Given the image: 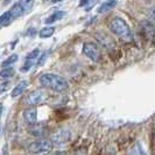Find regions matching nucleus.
I'll return each mask as SVG.
<instances>
[{"label": "nucleus", "mask_w": 155, "mask_h": 155, "mask_svg": "<svg viewBox=\"0 0 155 155\" xmlns=\"http://www.w3.org/2000/svg\"><path fill=\"white\" fill-rule=\"evenodd\" d=\"M23 119L28 125L36 123V120H38V109H36V106L31 105V107L23 111Z\"/></svg>", "instance_id": "nucleus-8"}, {"label": "nucleus", "mask_w": 155, "mask_h": 155, "mask_svg": "<svg viewBox=\"0 0 155 155\" xmlns=\"http://www.w3.org/2000/svg\"><path fill=\"white\" fill-rule=\"evenodd\" d=\"M51 149H53V142L51 140L46 139V138L35 140L31 142L27 147V150L31 154H47L51 152Z\"/></svg>", "instance_id": "nucleus-3"}, {"label": "nucleus", "mask_w": 155, "mask_h": 155, "mask_svg": "<svg viewBox=\"0 0 155 155\" xmlns=\"http://www.w3.org/2000/svg\"><path fill=\"white\" fill-rule=\"evenodd\" d=\"M28 86V82L27 81H21L18 85L12 90V92H11V96L13 97V98H15V97H19L20 94H22L23 91L26 90V87Z\"/></svg>", "instance_id": "nucleus-10"}, {"label": "nucleus", "mask_w": 155, "mask_h": 155, "mask_svg": "<svg viewBox=\"0 0 155 155\" xmlns=\"http://www.w3.org/2000/svg\"><path fill=\"white\" fill-rule=\"evenodd\" d=\"M54 33H55V27L48 26V27H43V28L39 31V36L41 39H48V38H50Z\"/></svg>", "instance_id": "nucleus-14"}, {"label": "nucleus", "mask_w": 155, "mask_h": 155, "mask_svg": "<svg viewBox=\"0 0 155 155\" xmlns=\"http://www.w3.org/2000/svg\"><path fill=\"white\" fill-rule=\"evenodd\" d=\"M35 61L36 60H31V58H26V62H25V64H23L22 67H21V72H27L28 70L31 69V67L35 64Z\"/></svg>", "instance_id": "nucleus-20"}, {"label": "nucleus", "mask_w": 155, "mask_h": 155, "mask_svg": "<svg viewBox=\"0 0 155 155\" xmlns=\"http://www.w3.org/2000/svg\"><path fill=\"white\" fill-rule=\"evenodd\" d=\"M47 98V92L43 90V89H36L34 91H31V93L27 94L25 101L28 104V105H39L41 103H43L45 99Z\"/></svg>", "instance_id": "nucleus-6"}, {"label": "nucleus", "mask_w": 155, "mask_h": 155, "mask_svg": "<svg viewBox=\"0 0 155 155\" xmlns=\"http://www.w3.org/2000/svg\"><path fill=\"white\" fill-rule=\"evenodd\" d=\"M46 155H67V152L65 150H55L53 153H47Z\"/></svg>", "instance_id": "nucleus-23"}, {"label": "nucleus", "mask_w": 155, "mask_h": 155, "mask_svg": "<svg viewBox=\"0 0 155 155\" xmlns=\"http://www.w3.org/2000/svg\"><path fill=\"white\" fill-rule=\"evenodd\" d=\"M64 15H65V12L56 11V12H54L51 15H49L48 18H47L46 20H45V23H47V25H51V23H54V22H56V21H58V20H61Z\"/></svg>", "instance_id": "nucleus-12"}, {"label": "nucleus", "mask_w": 155, "mask_h": 155, "mask_svg": "<svg viewBox=\"0 0 155 155\" xmlns=\"http://www.w3.org/2000/svg\"><path fill=\"white\" fill-rule=\"evenodd\" d=\"M8 85H9L8 82H1V83H0V93L5 92V91L7 90Z\"/></svg>", "instance_id": "nucleus-22"}, {"label": "nucleus", "mask_w": 155, "mask_h": 155, "mask_svg": "<svg viewBox=\"0 0 155 155\" xmlns=\"http://www.w3.org/2000/svg\"><path fill=\"white\" fill-rule=\"evenodd\" d=\"M15 74V70L14 68L12 67H5L4 69L0 71V77L2 78H9V77H13Z\"/></svg>", "instance_id": "nucleus-17"}, {"label": "nucleus", "mask_w": 155, "mask_h": 155, "mask_svg": "<svg viewBox=\"0 0 155 155\" xmlns=\"http://www.w3.org/2000/svg\"><path fill=\"white\" fill-rule=\"evenodd\" d=\"M13 21V18L11 16L9 12H5L4 14L0 15V27H4V26H7L9 23Z\"/></svg>", "instance_id": "nucleus-16"}, {"label": "nucleus", "mask_w": 155, "mask_h": 155, "mask_svg": "<svg viewBox=\"0 0 155 155\" xmlns=\"http://www.w3.org/2000/svg\"><path fill=\"white\" fill-rule=\"evenodd\" d=\"M40 84L43 87H48L56 92H63L68 90V82L63 77L55 74H43L40 77Z\"/></svg>", "instance_id": "nucleus-1"}, {"label": "nucleus", "mask_w": 155, "mask_h": 155, "mask_svg": "<svg viewBox=\"0 0 155 155\" xmlns=\"http://www.w3.org/2000/svg\"><path fill=\"white\" fill-rule=\"evenodd\" d=\"M28 132H29V134L33 135V137L42 138V137H45L47 133H48V131H47L46 126L43 124H36V123H34V124L29 125Z\"/></svg>", "instance_id": "nucleus-7"}, {"label": "nucleus", "mask_w": 155, "mask_h": 155, "mask_svg": "<svg viewBox=\"0 0 155 155\" xmlns=\"http://www.w3.org/2000/svg\"><path fill=\"white\" fill-rule=\"evenodd\" d=\"M110 31L113 34H116L117 36H119L120 39L125 42H132L133 41V34L132 31L128 26V23L125 21L121 18H114L111 22H110Z\"/></svg>", "instance_id": "nucleus-2"}, {"label": "nucleus", "mask_w": 155, "mask_h": 155, "mask_svg": "<svg viewBox=\"0 0 155 155\" xmlns=\"http://www.w3.org/2000/svg\"><path fill=\"white\" fill-rule=\"evenodd\" d=\"M83 54L93 62H99V60H101L99 48L93 42H85L83 45Z\"/></svg>", "instance_id": "nucleus-4"}, {"label": "nucleus", "mask_w": 155, "mask_h": 155, "mask_svg": "<svg viewBox=\"0 0 155 155\" xmlns=\"http://www.w3.org/2000/svg\"><path fill=\"white\" fill-rule=\"evenodd\" d=\"M60 1H63V0H51V2H60Z\"/></svg>", "instance_id": "nucleus-26"}, {"label": "nucleus", "mask_w": 155, "mask_h": 155, "mask_svg": "<svg viewBox=\"0 0 155 155\" xmlns=\"http://www.w3.org/2000/svg\"><path fill=\"white\" fill-rule=\"evenodd\" d=\"M8 12H9V14H11V16L13 18V20L14 19H18V18H20V16L22 15L23 13V9L21 8V6H20V4L19 2H16V4H14L12 7L8 9Z\"/></svg>", "instance_id": "nucleus-13"}, {"label": "nucleus", "mask_w": 155, "mask_h": 155, "mask_svg": "<svg viewBox=\"0 0 155 155\" xmlns=\"http://www.w3.org/2000/svg\"><path fill=\"white\" fill-rule=\"evenodd\" d=\"M91 1H92V0H81V1H79V4H78V6H79V7L85 6L86 4H90Z\"/></svg>", "instance_id": "nucleus-24"}, {"label": "nucleus", "mask_w": 155, "mask_h": 155, "mask_svg": "<svg viewBox=\"0 0 155 155\" xmlns=\"http://www.w3.org/2000/svg\"><path fill=\"white\" fill-rule=\"evenodd\" d=\"M18 60H19V56H18L16 54H13V55H11V56H8L5 61L1 63V65H2V68L9 67V65H12L13 63H15Z\"/></svg>", "instance_id": "nucleus-19"}, {"label": "nucleus", "mask_w": 155, "mask_h": 155, "mask_svg": "<svg viewBox=\"0 0 155 155\" xmlns=\"http://www.w3.org/2000/svg\"><path fill=\"white\" fill-rule=\"evenodd\" d=\"M96 39L99 41V43H101V46L107 48V49H111V48H114L116 47L114 41L111 39L109 35H106L105 33H103V31L96 34Z\"/></svg>", "instance_id": "nucleus-9"}, {"label": "nucleus", "mask_w": 155, "mask_h": 155, "mask_svg": "<svg viewBox=\"0 0 155 155\" xmlns=\"http://www.w3.org/2000/svg\"><path fill=\"white\" fill-rule=\"evenodd\" d=\"M1 116H2V104L0 103V119H1Z\"/></svg>", "instance_id": "nucleus-25"}, {"label": "nucleus", "mask_w": 155, "mask_h": 155, "mask_svg": "<svg viewBox=\"0 0 155 155\" xmlns=\"http://www.w3.org/2000/svg\"><path fill=\"white\" fill-rule=\"evenodd\" d=\"M47 56H48V53H43L39 57V61H38V65H43L45 62L47 61Z\"/></svg>", "instance_id": "nucleus-21"}, {"label": "nucleus", "mask_w": 155, "mask_h": 155, "mask_svg": "<svg viewBox=\"0 0 155 155\" xmlns=\"http://www.w3.org/2000/svg\"><path fill=\"white\" fill-rule=\"evenodd\" d=\"M19 4L23 9V12H29L34 6V0H20Z\"/></svg>", "instance_id": "nucleus-18"}, {"label": "nucleus", "mask_w": 155, "mask_h": 155, "mask_svg": "<svg viewBox=\"0 0 155 155\" xmlns=\"http://www.w3.org/2000/svg\"><path fill=\"white\" fill-rule=\"evenodd\" d=\"M117 4H118L117 0H106V1H104L101 6H99V8H98V13H105V12H107L110 9L116 7Z\"/></svg>", "instance_id": "nucleus-11"}, {"label": "nucleus", "mask_w": 155, "mask_h": 155, "mask_svg": "<svg viewBox=\"0 0 155 155\" xmlns=\"http://www.w3.org/2000/svg\"><path fill=\"white\" fill-rule=\"evenodd\" d=\"M70 137H71V133L68 128H58L57 131L53 133L51 142L53 145L63 146V145H67V142L70 140Z\"/></svg>", "instance_id": "nucleus-5"}, {"label": "nucleus", "mask_w": 155, "mask_h": 155, "mask_svg": "<svg viewBox=\"0 0 155 155\" xmlns=\"http://www.w3.org/2000/svg\"><path fill=\"white\" fill-rule=\"evenodd\" d=\"M130 155H146L140 142H135L130 149Z\"/></svg>", "instance_id": "nucleus-15"}]
</instances>
